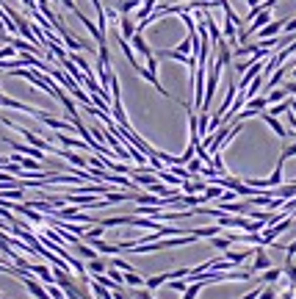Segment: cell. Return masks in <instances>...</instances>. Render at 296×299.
Returning a JSON list of instances; mask_svg holds the SVG:
<instances>
[{
	"instance_id": "6da1fadb",
	"label": "cell",
	"mask_w": 296,
	"mask_h": 299,
	"mask_svg": "<svg viewBox=\"0 0 296 299\" xmlns=\"http://www.w3.org/2000/svg\"><path fill=\"white\" fill-rule=\"evenodd\" d=\"M3 125H6V127H11V131H17V133H20V136L28 142V144H31V147H36V150H45V152H53V150H56L50 142H45V139H39L33 131H28V127L17 125V122H11V119H3Z\"/></svg>"
},
{
	"instance_id": "7a4b0ae2",
	"label": "cell",
	"mask_w": 296,
	"mask_h": 299,
	"mask_svg": "<svg viewBox=\"0 0 296 299\" xmlns=\"http://www.w3.org/2000/svg\"><path fill=\"white\" fill-rule=\"evenodd\" d=\"M266 269H271V258L266 255V247H255V261H252V274L258 272H266Z\"/></svg>"
},
{
	"instance_id": "3957f363",
	"label": "cell",
	"mask_w": 296,
	"mask_h": 299,
	"mask_svg": "<svg viewBox=\"0 0 296 299\" xmlns=\"http://www.w3.org/2000/svg\"><path fill=\"white\" fill-rule=\"evenodd\" d=\"M28 274H33V277H39L45 285H53L56 280H53V272L47 266H42V263H28V269H25Z\"/></svg>"
},
{
	"instance_id": "277c9868",
	"label": "cell",
	"mask_w": 296,
	"mask_h": 299,
	"mask_svg": "<svg viewBox=\"0 0 296 299\" xmlns=\"http://www.w3.org/2000/svg\"><path fill=\"white\" fill-rule=\"evenodd\" d=\"M6 142L11 144V150L22 152V155H28V158H36V161H45V150H36V147H31V144H22V142H11V139H6Z\"/></svg>"
},
{
	"instance_id": "5b68a950",
	"label": "cell",
	"mask_w": 296,
	"mask_h": 299,
	"mask_svg": "<svg viewBox=\"0 0 296 299\" xmlns=\"http://www.w3.org/2000/svg\"><path fill=\"white\" fill-rule=\"evenodd\" d=\"M53 152H56L58 158H67V161L72 163V166H78V169H86V166H89V161H86V158H83V155H78V152H72L69 147H64V150H58V147H56Z\"/></svg>"
},
{
	"instance_id": "8992f818",
	"label": "cell",
	"mask_w": 296,
	"mask_h": 299,
	"mask_svg": "<svg viewBox=\"0 0 296 299\" xmlns=\"http://www.w3.org/2000/svg\"><path fill=\"white\" fill-rule=\"evenodd\" d=\"M282 25H285V20H271L269 25H263L255 36H258V42L260 39H271V36H280V31H282Z\"/></svg>"
},
{
	"instance_id": "52a82bcc",
	"label": "cell",
	"mask_w": 296,
	"mask_h": 299,
	"mask_svg": "<svg viewBox=\"0 0 296 299\" xmlns=\"http://www.w3.org/2000/svg\"><path fill=\"white\" fill-rule=\"evenodd\" d=\"M258 116H260V119H263L266 125H269V127H271V131H274V133H277V136H280V139H288V131H285V127L280 125V119H277V116H271L269 111H260Z\"/></svg>"
},
{
	"instance_id": "ba28073f",
	"label": "cell",
	"mask_w": 296,
	"mask_h": 299,
	"mask_svg": "<svg viewBox=\"0 0 296 299\" xmlns=\"http://www.w3.org/2000/svg\"><path fill=\"white\" fill-rule=\"evenodd\" d=\"M130 39H133V48H136V50H139V53H141V56H144V61H152V58H155V53H152V50H150V45H147V42H144V36H141V33H139V31H136V33H133V36H130Z\"/></svg>"
},
{
	"instance_id": "9c48e42d",
	"label": "cell",
	"mask_w": 296,
	"mask_h": 299,
	"mask_svg": "<svg viewBox=\"0 0 296 299\" xmlns=\"http://www.w3.org/2000/svg\"><path fill=\"white\" fill-rule=\"evenodd\" d=\"M282 280V269H266V272H260V277H258V283L260 285H266V283H280Z\"/></svg>"
},
{
	"instance_id": "30bf717a",
	"label": "cell",
	"mask_w": 296,
	"mask_h": 299,
	"mask_svg": "<svg viewBox=\"0 0 296 299\" xmlns=\"http://www.w3.org/2000/svg\"><path fill=\"white\" fill-rule=\"evenodd\" d=\"M136 33V28H133V20H130L128 14H119V36L122 39H128L130 42V36Z\"/></svg>"
},
{
	"instance_id": "8fae6325",
	"label": "cell",
	"mask_w": 296,
	"mask_h": 299,
	"mask_svg": "<svg viewBox=\"0 0 296 299\" xmlns=\"http://www.w3.org/2000/svg\"><path fill=\"white\" fill-rule=\"evenodd\" d=\"M166 280H172V272H163V274H152L150 280H144V285H147V291H155V288H161Z\"/></svg>"
},
{
	"instance_id": "7c38bea8",
	"label": "cell",
	"mask_w": 296,
	"mask_h": 299,
	"mask_svg": "<svg viewBox=\"0 0 296 299\" xmlns=\"http://www.w3.org/2000/svg\"><path fill=\"white\" fill-rule=\"evenodd\" d=\"M152 11H155V0H141V6L136 9V20H144V17H150Z\"/></svg>"
},
{
	"instance_id": "4fadbf2b",
	"label": "cell",
	"mask_w": 296,
	"mask_h": 299,
	"mask_svg": "<svg viewBox=\"0 0 296 299\" xmlns=\"http://www.w3.org/2000/svg\"><path fill=\"white\" fill-rule=\"evenodd\" d=\"M194 236L197 238H213V236H219V233H222V227L219 225H210V227H194Z\"/></svg>"
},
{
	"instance_id": "5bb4252c",
	"label": "cell",
	"mask_w": 296,
	"mask_h": 299,
	"mask_svg": "<svg viewBox=\"0 0 296 299\" xmlns=\"http://www.w3.org/2000/svg\"><path fill=\"white\" fill-rule=\"evenodd\" d=\"M205 285L199 283V280H188V288L183 291V299H197L199 296V291H202Z\"/></svg>"
},
{
	"instance_id": "9a60e30c",
	"label": "cell",
	"mask_w": 296,
	"mask_h": 299,
	"mask_svg": "<svg viewBox=\"0 0 296 299\" xmlns=\"http://www.w3.org/2000/svg\"><path fill=\"white\" fill-rule=\"evenodd\" d=\"M122 283L133 285V288H141V285H144V277H141V274H136V272H122Z\"/></svg>"
},
{
	"instance_id": "2e32d148",
	"label": "cell",
	"mask_w": 296,
	"mask_h": 299,
	"mask_svg": "<svg viewBox=\"0 0 296 299\" xmlns=\"http://www.w3.org/2000/svg\"><path fill=\"white\" fill-rule=\"evenodd\" d=\"M285 97H291L282 86H277V89H271V92H266V100H269V105H274V103H282Z\"/></svg>"
},
{
	"instance_id": "e0dca14e",
	"label": "cell",
	"mask_w": 296,
	"mask_h": 299,
	"mask_svg": "<svg viewBox=\"0 0 296 299\" xmlns=\"http://www.w3.org/2000/svg\"><path fill=\"white\" fill-rule=\"evenodd\" d=\"M75 252H78L80 258H86V261H94V258H100V255H97V249H94L92 244H89V247H86V244H80V241L75 244Z\"/></svg>"
},
{
	"instance_id": "ac0fdd59",
	"label": "cell",
	"mask_w": 296,
	"mask_h": 299,
	"mask_svg": "<svg viewBox=\"0 0 296 299\" xmlns=\"http://www.w3.org/2000/svg\"><path fill=\"white\" fill-rule=\"evenodd\" d=\"M89 272H92V274H105V272H108V261H103V258L89 261Z\"/></svg>"
},
{
	"instance_id": "d6986e66",
	"label": "cell",
	"mask_w": 296,
	"mask_h": 299,
	"mask_svg": "<svg viewBox=\"0 0 296 299\" xmlns=\"http://www.w3.org/2000/svg\"><path fill=\"white\" fill-rule=\"evenodd\" d=\"M266 105H269V100H266V95H258V97L246 100V108H255V111H266Z\"/></svg>"
},
{
	"instance_id": "ffe728a7",
	"label": "cell",
	"mask_w": 296,
	"mask_h": 299,
	"mask_svg": "<svg viewBox=\"0 0 296 299\" xmlns=\"http://www.w3.org/2000/svg\"><path fill=\"white\" fill-rule=\"evenodd\" d=\"M213 247L222 249V252H227L230 247H233V238H230V236H224V238H213Z\"/></svg>"
},
{
	"instance_id": "44dd1931",
	"label": "cell",
	"mask_w": 296,
	"mask_h": 299,
	"mask_svg": "<svg viewBox=\"0 0 296 299\" xmlns=\"http://www.w3.org/2000/svg\"><path fill=\"white\" fill-rule=\"evenodd\" d=\"M169 288L175 291V294H183V291L188 288V277H180V280H175V283H169Z\"/></svg>"
},
{
	"instance_id": "7402d4cb",
	"label": "cell",
	"mask_w": 296,
	"mask_h": 299,
	"mask_svg": "<svg viewBox=\"0 0 296 299\" xmlns=\"http://www.w3.org/2000/svg\"><path fill=\"white\" fill-rule=\"evenodd\" d=\"M258 299H277V288H274V285H269V288L263 285V288H260V294H258Z\"/></svg>"
},
{
	"instance_id": "603a6c76",
	"label": "cell",
	"mask_w": 296,
	"mask_h": 299,
	"mask_svg": "<svg viewBox=\"0 0 296 299\" xmlns=\"http://www.w3.org/2000/svg\"><path fill=\"white\" fill-rule=\"evenodd\" d=\"M108 277H111V280H114V283H116V285H125V283H122V272H119V269L108 266Z\"/></svg>"
},
{
	"instance_id": "cb8c5ba5",
	"label": "cell",
	"mask_w": 296,
	"mask_h": 299,
	"mask_svg": "<svg viewBox=\"0 0 296 299\" xmlns=\"http://www.w3.org/2000/svg\"><path fill=\"white\" fill-rule=\"evenodd\" d=\"M296 155V144H288L285 150H282V155H280V161H288V158H293Z\"/></svg>"
},
{
	"instance_id": "d4e9b609",
	"label": "cell",
	"mask_w": 296,
	"mask_h": 299,
	"mask_svg": "<svg viewBox=\"0 0 296 299\" xmlns=\"http://www.w3.org/2000/svg\"><path fill=\"white\" fill-rule=\"evenodd\" d=\"M293 255H296V238H293V241H291V244H288V247H285V258H288L285 263H291V261H293Z\"/></svg>"
},
{
	"instance_id": "484cf974",
	"label": "cell",
	"mask_w": 296,
	"mask_h": 299,
	"mask_svg": "<svg viewBox=\"0 0 296 299\" xmlns=\"http://www.w3.org/2000/svg\"><path fill=\"white\" fill-rule=\"evenodd\" d=\"M130 296H133V299H155V296H152V294H150V291H144V288L133 291V294H130Z\"/></svg>"
},
{
	"instance_id": "4316f807",
	"label": "cell",
	"mask_w": 296,
	"mask_h": 299,
	"mask_svg": "<svg viewBox=\"0 0 296 299\" xmlns=\"http://www.w3.org/2000/svg\"><path fill=\"white\" fill-rule=\"evenodd\" d=\"M282 28H285L288 33H296V17H293V20H288V22H285V25H282Z\"/></svg>"
},
{
	"instance_id": "83f0119b",
	"label": "cell",
	"mask_w": 296,
	"mask_h": 299,
	"mask_svg": "<svg viewBox=\"0 0 296 299\" xmlns=\"http://www.w3.org/2000/svg\"><path fill=\"white\" fill-rule=\"evenodd\" d=\"M92 6H94V9H97V14H103V11H105V9H103V3H100V0H92Z\"/></svg>"
},
{
	"instance_id": "f1b7e54d",
	"label": "cell",
	"mask_w": 296,
	"mask_h": 299,
	"mask_svg": "<svg viewBox=\"0 0 296 299\" xmlns=\"http://www.w3.org/2000/svg\"><path fill=\"white\" fill-rule=\"evenodd\" d=\"M288 103H291V114H296V97H291Z\"/></svg>"
},
{
	"instance_id": "f546056e",
	"label": "cell",
	"mask_w": 296,
	"mask_h": 299,
	"mask_svg": "<svg viewBox=\"0 0 296 299\" xmlns=\"http://www.w3.org/2000/svg\"><path fill=\"white\" fill-rule=\"evenodd\" d=\"M293 299H296V288H293Z\"/></svg>"
},
{
	"instance_id": "4dcf8cb0",
	"label": "cell",
	"mask_w": 296,
	"mask_h": 299,
	"mask_svg": "<svg viewBox=\"0 0 296 299\" xmlns=\"http://www.w3.org/2000/svg\"><path fill=\"white\" fill-rule=\"evenodd\" d=\"M0 222H3V219H0Z\"/></svg>"
}]
</instances>
